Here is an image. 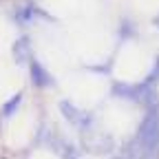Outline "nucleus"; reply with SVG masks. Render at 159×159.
Here are the masks:
<instances>
[{
  "instance_id": "1",
  "label": "nucleus",
  "mask_w": 159,
  "mask_h": 159,
  "mask_svg": "<svg viewBox=\"0 0 159 159\" xmlns=\"http://www.w3.org/2000/svg\"><path fill=\"white\" fill-rule=\"evenodd\" d=\"M135 142H137L139 150H142V155L144 152H155L157 142H159V117H157V111L148 113V117L144 119V124L139 128Z\"/></svg>"
},
{
  "instance_id": "2",
  "label": "nucleus",
  "mask_w": 159,
  "mask_h": 159,
  "mask_svg": "<svg viewBox=\"0 0 159 159\" xmlns=\"http://www.w3.org/2000/svg\"><path fill=\"white\" fill-rule=\"evenodd\" d=\"M29 69H31V80H33V84H35V86H51V84H53L51 75H49L42 66H40L38 62H31Z\"/></svg>"
},
{
  "instance_id": "3",
  "label": "nucleus",
  "mask_w": 159,
  "mask_h": 159,
  "mask_svg": "<svg viewBox=\"0 0 159 159\" xmlns=\"http://www.w3.org/2000/svg\"><path fill=\"white\" fill-rule=\"evenodd\" d=\"M60 108L66 113V119H69L71 124H75V126H84V122H89V117H84L82 111H75L69 102H62V104H60Z\"/></svg>"
},
{
  "instance_id": "4",
  "label": "nucleus",
  "mask_w": 159,
  "mask_h": 159,
  "mask_svg": "<svg viewBox=\"0 0 159 159\" xmlns=\"http://www.w3.org/2000/svg\"><path fill=\"white\" fill-rule=\"evenodd\" d=\"M20 97H22V95H16V97L11 99V102H9V104H5V108H2V113H5L7 117H9V115H11V113L16 111V106L20 104Z\"/></svg>"
},
{
  "instance_id": "5",
  "label": "nucleus",
  "mask_w": 159,
  "mask_h": 159,
  "mask_svg": "<svg viewBox=\"0 0 159 159\" xmlns=\"http://www.w3.org/2000/svg\"><path fill=\"white\" fill-rule=\"evenodd\" d=\"M157 25H159V20H157Z\"/></svg>"
}]
</instances>
